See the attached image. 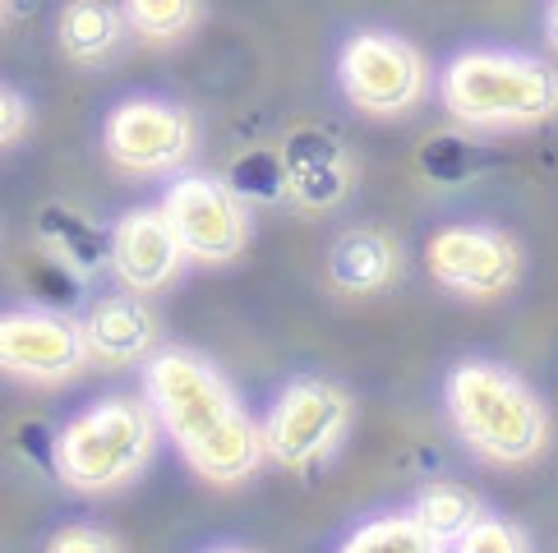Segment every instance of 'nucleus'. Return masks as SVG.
<instances>
[{
	"label": "nucleus",
	"mask_w": 558,
	"mask_h": 553,
	"mask_svg": "<svg viewBox=\"0 0 558 553\" xmlns=\"http://www.w3.org/2000/svg\"><path fill=\"white\" fill-rule=\"evenodd\" d=\"M144 397L162 420L167 443L213 489H241L268 462L264 420L208 355L190 346H157L144 365Z\"/></svg>",
	"instance_id": "obj_1"
},
{
	"label": "nucleus",
	"mask_w": 558,
	"mask_h": 553,
	"mask_svg": "<svg viewBox=\"0 0 558 553\" xmlns=\"http://www.w3.org/2000/svg\"><path fill=\"white\" fill-rule=\"evenodd\" d=\"M452 433L489 466H531L549 452L554 420L522 373L498 360H462L444 383Z\"/></svg>",
	"instance_id": "obj_2"
},
{
	"label": "nucleus",
	"mask_w": 558,
	"mask_h": 553,
	"mask_svg": "<svg viewBox=\"0 0 558 553\" xmlns=\"http://www.w3.org/2000/svg\"><path fill=\"white\" fill-rule=\"evenodd\" d=\"M438 97L462 130H535L558 115V65L531 51L466 47L438 74Z\"/></svg>",
	"instance_id": "obj_3"
},
{
	"label": "nucleus",
	"mask_w": 558,
	"mask_h": 553,
	"mask_svg": "<svg viewBox=\"0 0 558 553\" xmlns=\"http://www.w3.org/2000/svg\"><path fill=\"white\" fill-rule=\"evenodd\" d=\"M162 420L148 397H102L56 433L51 466L78 493L130 489L157 457Z\"/></svg>",
	"instance_id": "obj_4"
},
{
	"label": "nucleus",
	"mask_w": 558,
	"mask_h": 553,
	"mask_svg": "<svg viewBox=\"0 0 558 553\" xmlns=\"http://www.w3.org/2000/svg\"><path fill=\"white\" fill-rule=\"evenodd\" d=\"M351 392L332 379H291L282 392L272 397L264 415V447L268 462L291 476H310L324 462L337 457V447L351 433Z\"/></svg>",
	"instance_id": "obj_5"
},
{
	"label": "nucleus",
	"mask_w": 558,
	"mask_h": 553,
	"mask_svg": "<svg viewBox=\"0 0 558 553\" xmlns=\"http://www.w3.org/2000/svg\"><path fill=\"white\" fill-rule=\"evenodd\" d=\"M337 88L374 121H402L429 97L425 51L388 28H361L337 56Z\"/></svg>",
	"instance_id": "obj_6"
},
{
	"label": "nucleus",
	"mask_w": 558,
	"mask_h": 553,
	"mask_svg": "<svg viewBox=\"0 0 558 553\" xmlns=\"http://www.w3.org/2000/svg\"><path fill=\"white\" fill-rule=\"evenodd\" d=\"M102 148L116 171L134 175V181H162L198 152V125L181 102L138 93L107 111Z\"/></svg>",
	"instance_id": "obj_7"
},
{
	"label": "nucleus",
	"mask_w": 558,
	"mask_h": 553,
	"mask_svg": "<svg viewBox=\"0 0 558 553\" xmlns=\"http://www.w3.org/2000/svg\"><path fill=\"white\" fill-rule=\"evenodd\" d=\"M425 268L457 300L494 305V300H508L517 282H522V245L498 226L457 222L429 235Z\"/></svg>",
	"instance_id": "obj_8"
},
{
	"label": "nucleus",
	"mask_w": 558,
	"mask_h": 553,
	"mask_svg": "<svg viewBox=\"0 0 558 553\" xmlns=\"http://www.w3.org/2000/svg\"><path fill=\"white\" fill-rule=\"evenodd\" d=\"M162 208L175 235H181L190 263L222 268L250 249V231H254L250 208L222 175H204V171L175 175V185L162 194Z\"/></svg>",
	"instance_id": "obj_9"
},
{
	"label": "nucleus",
	"mask_w": 558,
	"mask_h": 553,
	"mask_svg": "<svg viewBox=\"0 0 558 553\" xmlns=\"http://www.w3.org/2000/svg\"><path fill=\"white\" fill-rule=\"evenodd\" d=\"M93 365L84 319L56 309H10L0 319V369L19 383L56 388Z\"/></svg>",
	"instance_id": "obj_10"
},
{
	"label": "nucleus",
	"mask_w": 558,
	"mask_h": 553,
	"mask_svg": "<svg viewBox=\"0 0 558 553\" xmlns=\"http://www.w3.org/2000/svg\"><path fill=\"white\" fill-rule=\"evenodd\" d=\"M107 259L116 282L138 291V295H157L167 291L181 268L190 263V254L175 235L167 208H130L121 222L111 226V241H107Z\"/></svg>",
	"instance_id": "obj_11"
},
{
	"label": "nucleus",
	"mask_w": 558,
	"mask_h": 553,
	"mask_svg": "<svg viewBox=\"0 0 558 553\" xmlns=\"http://www.w3.org/2000/svg\"><path fill=\"white\" fill-rule=\"evenodd\" d=\"M84 319V337L93 351V365L102 369H144L153 360V351L162 346V319L148 305V295H138L121 286L116 295H97L88 305Z\"/></svg>",
	"instance_id": "obj_12"
},
{
	"label": "nucleus",
	"mask_w": 558,
	"mask_h": 553,
	"mask_svg": "<svg viewBox=\"0 0 558 553\" xmlns=\"http://www.w3.org/2000/svg\"><path fill=\"white\" fill-rule=\"evenodd\" d=\"M125 42H134V33L125 24L121 0H65L61 14H56V47L78 70L116 65Z\"/></svg>",
	"instance_id": "obj_13"
},
{
	"label": "nucleus",
	"mask_w": 558,
	"mask_h": 553,
	"mask_svg": "<svg viewBox=\"0 0 558 553\" xmlns=\"http://www.w3.org/2000/svg\"><path fill=\"white\" fill-rule=\"evenodd\" d=\"M407 254L397 245L392 231H378V226H351L337 235V245L328 249V282L342 291V295H378L397 286L402 276Z\"/></svg>",
	"instance_id": "obj_14"
},
{
	"label": "nucleus",
	"mask_w": 558,
	"mask_h": 553,
	"mask_svg": "<svg viewBox=\"0 0 558 553\" xmlns=\"http://www.w3.org/2000/svg\"><path fill=\"white\" fill-rule=\"evenodd\" d=\"M411 512H415V521L425 526V536H429L434 549H457V540L475 526V517L485 512V503H481V493L457 484V480H429V484L415 489Z\"/></svg>",
	"instance_id": "obj_15"
},
{
	"label": "nucleus",
	"mask_w": 558,
	"mask_h": 553,
	"mask_svg": "<svg viewBox=\"0 0 558 553\" xmlns=\"http://www.w3.org/2000/svg\"><path fill=\"white\" fill-rule=\"evenodd\" d=\"M138 47H181L204 24V0H121Z\"/></svg>",
	"instance_id": "obj_16"
},
{
	"label": "nucleus",
	"mask_w": 558,
	"mask_h": 553,
	"mask_svg": "<svg viewBox=\"0 0 558 553\" xmlns=\"http://www.w3.org/2000/svg\"><path fill=\"white\" fill-rule=\"evenodd\" d=\"M347 553H429L425 526L415 521V512H384V517H365L361 526L342 540Z\"/></svg>",
	"instance_id": "obj_17"
},
{
	"label": "nucleus",
	"mask_w": 558,
	"mask_h": 553,
	"mask_svg": "<svg viewBox=\"0 0 558 553\" xmlns=\"http://www.w3.org/2000/svg\"><path fill=\"white\" fill-rule=\"evenodd\" d=\"M457 549H462V553H526L531 536L517 521L498 517V512L485 507L481 517H475V526L466 530L462 540H457Z\"/></svg>",
	"instance_id": "obj_18"
},
{
	"label": "nucleus",
	"mask_w": 558,
	"mask_h": 553,
	"mask_svg": "<svg viewBox=\"0 0 558 553\" xmlns=\"http://www.w3.org/2000/svg\"><path fill=\"white\" fill-rule=\"evenodd\" d=\"M121 544H125L121 536H111V530H102V526H84V521L56 530V536L47 540L51 553H116Z\"/></svg>",
	"instance_id": "obj_19"
},
{
	"label": "nucleus",
	"mask_w": 558,
	"mask_h": 553,
	"mask_svg": "<svg viewBox=\"0 0 558 553\" xmlns=\"http://www.w3.org/2000/svg\"><path fill=\"white\" fill-rule=\"evenodd\" d=\"M24 138H28V102H24V93L5 88L0 93V144L19 148Z\"/></svg>",
	"instance_id": "obj_20"
},
{
	"label": "nucleus",
	"mask_w": 558,
	"mask_h": 553,
	"mask_svg": "<svg viewBox=\"0 0 558 553\" xmlns=\"http://www.w3.org/2000/svg\"><path fill=\"white\" fill-rule=\"evenodd\" d=\"M545 42L558 56V0H549V5H545Z\"/></svg>",
	"instance_id": "obj_21"
}]
</instances>
